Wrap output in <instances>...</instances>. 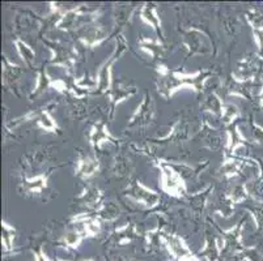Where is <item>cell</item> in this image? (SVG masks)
<instances>
[{
	"label": "cell",
	"instance_id": "4316f807",
	"mask_svg": "<svg viewBox=\"0 0 263 261\" xmlns=\"http://www.w3.org/2000/svg\"><path fill=\"white\" fill-rule=\"evenodd\" d=\"M119 215H121V208L114 201H107V203L102 204L97 209V212H96V217L100 221L105 222H114L116 219H118Z\"/></svg>",
	"mask_w": 263,
	"mask_h": 261
},
{
	"label": "cell",
	"instance_id": "f546056e",
	"mask_svg": "<svg viewBox=\"0 0 263 261\" xmlns=\"http://www.w3.org/2000/svg\"><path fill=\"white\" fill-rule=\"evenodd\" d=\"M133 171V162L127 155H117L113 162V174L118 178H126Z\"/></svg>",
	"mask_w": 263,
	"mask_h": 261
},
{
	"label": "cell",
	"instance_id": "277c9868",
	"mask_svg": "<svg viewBox=\"0 0 263 261\" xmlns=\"http://www.w3.org/2000/svg\"><path fill=\"white\" fill-rule=\"evenodd\" d=\"M156 166L159 167L160 174H161L160 175V186H161L162 192L174 198H186L187 187H186L185 179L164 159H160Z\"/></svg>",
	"mask_w": 263,
	"mask_h": 261
},
{
	"label": "cell",
	"instance_id": "7bdbcfd3",
	"mask_svg": "<svg viewBox=\"0 0 263 261\" xmlns=\"http://www.w3.org/2000/svg\"><path fill=\"white\" fill-rule=\"evenodd\" d=\"M38 112H40V111H29V112H26V114L21 115V116H18V118L13 119V121H12L11 123L7 124L6 127H7V128H8V129H15V128H17V127H20L21 124L26 123V122L34 121V119H37Z\"/></svg>",
	"mask_w": 263,
	"mask_h": 261
},
{
	"label": "cell",
	"instance_id": "cb8c5ba5",
	"mask_svg": "<svg viewBox=\"0 0 263 261\" xmlns=\"http://www.w3.org/2000/svg\"><path fill=\"white\" fill-rule=\"evenodd\" d=\"M23 69L17 64L12 63L7 56H3V84L8 88H16L20 81Z\"/></svg>",
	"mask_w": 263,
	"mask_h": 261
},
{
	"label": "cell",
	"instance_id": "ba28073f",
	"mask_svg": "<svg viewBox=\"0 0 263 261\" xmlns=\"http://www.w3.org/2000/svg\"><path fill=\"white\" fill-rule=\"evenodd\" d=\"M155 115H156V110H155L154 98L149 93H145L139 106L136 107V110L128 119L127 127L128 128H135V127L149 126L154 122Z\"/></svg>",
	"mask_w": 263,
	"mask_h": 261
},
{
	"label": "cell",
	"instance_id": "52a82bcc",
	"mask_svg": "<svg viewBox=\"0 0 263 261\" xmlns=\"http://www.w3.org/2000/svg\"><path fill=\"white\" fill-rule=\"evenodd\" d=\"M123 195L126 197L131 198L138 204L143 205V207L148 208V209H152V208H156L160 204V195L156 191L151 190L147 186L142 183L138 179H134L130 184L127 186V188L123 191Z\"/></svg>",
	"mask_w": 263,
	"mask_h": 261
},
{
	"label": "cell",
	"instance_id": "8fae6325",
	"mask_svg": "<svg viewBox=\"0 0 263 261\" xmlns=\"http://www.w3.org/2000/svg\"><path fill=\"white\" fill-rule=\"evenodd\" d=\"M107 38V32L100 25H88L78 30V39L79 42L87 49H93V47L100 46L102 42Z\"/></svg>",
	"mask_w": 263,
	"mask_h": 261
},
{
	"label": "cell",
	"instance_id": "44dd1931",
	"mask_svg": "<svg viewBox=\"0 0 263 261\" xmlns=\"http://www.w3.org/2000/svg\"><path fill=\"white\" fill-rule=\"evenodd\" d=\"M246 138L240 131V127L237 124L229 127L227 131V141H226V157H233L236 150L245 147Z\"/></svg>",
	"mask_w": 263,
	"mask_h": 261
},
{
	"label": "cell",
	"instance_id": "7dc6e473",
	"mask_svg": "<svg viewBox=\"0 0 263 261\" xmlns=\"http://www.w3.org/2000/svg\"><path fill=\"white\" fill-rule=\"evenodd\" d=\"M33 256H34V261H51L47 255L45 253V251L42 248H37V250H33Z\"/></svg>",
	"mask_w": 263,
	"mask_h": 261
},
{
	"label": "cell",
	"instance_id": "2e32d148",
	"mask_svg": "<svg viewBox=\"0 0 263 261\" xmlns=\"http://www.w3.org/2000/svg\"><path fill=\"white\" fill-rule=\"evenodd\" d=\"M100 162L92 155H80L76 162L75 175L81 180H88L99 172Z\"/></svg>",
	"mask_w": 263,
	"mask_h": 261
},
{
	"label": "cell",
	"instance_id": "ffe728a7",
	"mask_svg": "<svg viewBox=\"0 0 263 261\" xmlns=\"http://www.w3.org/2000/svg\"><path fill=\"white\" fill-rule=\"evenodd\" d=\"M212 191H214V186H207L204 190L199 191V192L186 196V203L190 205L191 212L194 213L195 217H199L204 212V208L207 205V201H209Z\"/></svg>",
	"mask_w": 263,
	"mask_h": 261
},
{
	"label": "cell",
	"instance_id": "7c38bea8",
	"mask_svg": "<svg viewBox=\"0 0 263 261\" xmlns=\"http://www.w3.org/2000/svg\"><path fill=\"white\" fill-rule=\"evenodd\" d=\"M88 140H89L90 147L95 150L101 149L104 144H114V145H117L119 141L118 138H116L109 132L106 123L102 121L93 124L92 128H90L89 136H88Z\"/></svg>",
	"mask_w": 263,
	"mask_h": 261
},
{
	"label": "cell",
	"instance_id": "ab89813d",
	"mask_svg": "<svg viewBox=\"0 0 263 261\" xmlns=\"http://www.w3.org/2000/svg\"><path fill=\"white\" fill-rule=\"evenodd\" d=\"M236 256L240 261H263V255L257 247H243Z\"/></svg>",
	"mask_w": 263,
	"mask_h": 261
},
{
	"label": "cell",
	"instance_id": "8d00e7d4",
	"mask_svg": "<svg viewBox=\"0 0 263 261\" xmlns=\"http://www.w3.org/2000/svg\"><path fill=\"white\" fill-rule=\"evenodd\" d=\"M168 165H171L179 175L182 176L183 179L194 178L195 175H198L200 171L203 170V167H193L190 165L185 164V162H171V161H165Z\"/></svg>",
	"mask_w": 263,
	"mask_h": 261
},
{
	"label": "cell",
	"instance_id": "f907efd6",
	"mask_svg": "<svg viewBox=\"0 0 263 261\" xmlns=\"http://www.w3.org/2000/svg\"><path fill=\"white\" fill-rule=\"evenodd\" d=\"M126 261H139L138 258H130V260H126Z\"/></svg>",
	"mask_w": 263,
	"mask_h": 261
},
{
	"label": "cell",
	"instance_id": "e0dca14e",
	"mask_svg": "<svg viewBox=\"0 0 263 261\" xmlns=\"http://www.w3.org/2000/svg\"><path fill=\"white\" fill-rule=\"evenodd\" d=\"M138 46L142 51L149 55L154 61H161L168 55V47L165 46L161 39H152V38L140 37L138 39Z\"/></svg>",
	"mask_w": 263,
	"mask_h": 261
},
{
	"label": "cell",
	"instance_id": "6da1fadb",
	"mask_svg": "<svg viewBox=\"0 0 263 261\" xmlns=\"http://www.w3.org/2000/svg\"><path fill=\"white\" fill-rule=\"evenodd\" d=\"M156 88L159 94L164 99H171L177 92L190 88L195 93H200L204 89V84L212 76L209 69L198 71L195 73H185V72L172 71L164 64H157Z\"/></svg>",
	"mask_w": 263,
	"mask_h": 261
},
{
	"label": "cell",
	"instance_id": "74e56055",
	"mask_svg": "<svg viewBox=\"0 0 263 261\" xmlns=\"http://www.w3.org/2000/svg\"><path fill=\"white\" fill-rule=\"evenodd\" d=\"M227 196H228V198L233 204H241V203H243V201H246L250 197L248 187H246L245 183H238L232 187L231 191L227 193Z\"/></svg>",
	"mask_w": 263,
	"mask_h": 261
},
{
	"label": "cell",
	"instance_id": "ee69618b",
	"mask_svg": "<svg viewBox=\"0 0 263 261\" xmlns=\"http://www.w3.org/2000/svg\"><path fill=\"white\" fill-rule=\"evenodd\" d=\"M250 128H252V137L257 145L263 147V127L255 123L254 121L250 122Z\"/></svg>",
	"mask_w": 263,
	"mask_h": 261
},
{
	"label": "cell",
	"instance_id": "5bb4252c",
	"mask_svg": "<svg viewBox=\"0 0 263 261\" xmlns=\"http://www.w3.org/2000/svg\"><path fill=\"white\" fill-rule=\"evenodd\" d=\"M161 243L164 244L165 248L168 250V252L178 261L181 260V258L185 257V256L193 253L190 248H189L187 244L185 243V240H183L179 235H177V234L164 233Z\"/></svg>",
	"mask_w": 263,
	"mask_h": 261
},
{
	"label": "cell",
	"instance_id": "d4e9b609",
	"mask_svg": "<svg viewBox=\"0 0 263 261\" xmlns=\"http://www.w3.org/2000/svg\"><path fill=\"white\" fill-rule=\"evenodd\" d=\"M243 166H245V161L241 158L226 157L220 166V174L226 179H232L242 171Z\"/></svg>",
	"mask_w": 263,
	"mask_h": 261
},
{
	"label": "cell",
	"instance_id": "9a60e30c",
	"mask_svg": "<svg viewBox=\"0 0 263 261\" xmlns=\"http://www.w3.org/2000/svg\"><path fill=\"white\" fill-rule=\"evenodd\" d=\"M139 17L140 20L144 24L149 25L152 28L155 33L157 35V39H161L164 38V33H162V26H161V20H160V16L157 13V6L155 3H145L144 6H142V8L139 9Z\"/></svg>",
	"mask_w": 263,
	"mask_h": 261
},
{
	"label": "cell",
	"instance_id": "bcb514c9",
	"mask_svg": "<svg viewBox=\"0 0 263 261\" xmlns=\"http://www.w3.org/2000/svg\"><path fill=\"white\" fill-rule=\"evenodd\" d=\"M253 38L258 46V55L263 57V28L253 30Z\"/></svg>",
	"mask_w": 263,
	"mask_h": 261
},
{
	"label": "cell",
	"instance_id": "f35d334b",
	"mask_svg": "<svg viewBox=\"0 0 263 261\" xmlns=\"http://www.w3.org/2000/svg\"><path fill=\"white\" fill-rule=\"evenodd\" d=\"M245 210L252 215L257 230H263V204L262 203H253L252 205H246Z\"/></svg>",
	"mask_w": 263,
	"mask_h": 261
},
{
	"label": "cell",
	"instance_id": "d6986e66",
	"mask_svg": "<svg viewBox=\"0 0 263 261\" xmlns=\"http://www.w3.org/2000/svg\"><path fill=\"white\" fill-rule=\"evenodd\" d=\"M223 252V246H220L219 239L212 235L210 231H205L204 246L200 250L199 257H204L207 261H219Z\"/></svg>",
	"mask_w": 263,
	"mask_h": 261
},
{
	"label": "cell",
	"instance_id": "30bf717a",
	"mask_svg": "<svg viewBox=\"0 0 263 261\" xmlns=\"http://www.w3.org/2000/svg\"><path fill=\"white\" fill-rule=\"evenodd\" d=\"M220 235H221V240H223V250H229L233 252L234 255L240 250H242L243 246L242 242V233H243V219L234 225L233 227L227 230H220Z\"/></svg>",
	"mask_w": 263,
	"mask_h": 261
},
{
	"label": "cell",
	"instance_id": "4dcf8cb0",
	"mask_svg": "<svg viewBox=\"0 0 263 261\" xmlns=\"http://www.w3.org/2000/svg\"><path fill=\"white\" fill-rule=\"evenodd\" d=\"M15 238L16 229L8 222L2 221V244H3V251L9 253L15 248Z\"/></svg>",
	"mask_w": 263,
	"mask_h": 261
},
{
	"label": "cell",
	"instance_id": "83f0119b",
	"mask_svg": "<svg viewBox=\"0 0 263 261\" xmlns=\"http://www.w3.org/2000/svg\"><path fill=\"white\" fill-rule=\"evenodd\" d=\"M13 45H15V49L17 51V55L20 56L21 61L24 62L26 67H33L35 63V52L32 47L23 41L21 38H16L13 41Z\"/></svg>",
	"mask_w": 263,
	"mask_h": 261
},
{
	"label": "cell",
	"instance_id": "8992f818",
	"mask_svg": "<svg viewBox=\"0 0 263 261\" xmlns=\"http://www.w3.org/2000/svg\"><path fill=\"white\" fill-rule=\"evenodd\" d=\"M182 46L185 47L187 56L212 54L211 39L198 28H190L183 33Z\"/></svg>",
	"mask_w": 263,
	"mask_h": 261
},
{
	"label": "cell",
	"instance_id": "e575fe53",
	"mask_svg": "<svg viewBox=\"0 0 263 261\" xmlns=\"http://www.w3.org/2000/svg\"><path fill=\"white\" fill-rule=\"evenodd\" d=\"M240 109L234 104H224L223 111H221V123L226 127H232L234 126V122L240 118Z\"/></svg>",
	"mask_w": 263,
	"mask_h": 261
},
{
	"label": "cell",
	"instance_id": "484cf974",
	"mask_svg": "<svg viewBox=\"0 0 263 261\" xmlns=\"http://www.w3.org/2000/svg\"><path fill=\"white\" fill-rule=\"evenodd\" d=\"M102 191L96 188V187H87L80 195L76 197V201L79 203V205H83V207L87 208H95L100 204L102 201Z\"/></svg>",
	"mask_w": 263,
	"mask_h": 261
},
{
	"label": "cell",
	"instance_id": "1f68e13d",
	"mask_svg": "<svg viewBox=\"0 0 263 261\" xmlns=\"http://www.w3.org/2000/svg\"><path fill=\"white\" fill-rule=\"evenodd\" d=\"M224 102L219 94L216 93H211L207 95L204 102L202 104V110L205 112L215 115V116H221V111H223Z\"/></svg>",
	"mask_w": 263,
	"mask_h": 261
},
{
	"label": "cell",
	"instance_id": "603a6c76",
	"mask_svg": "<svg viewBox=\"0 0 263 261\" xmlns=\"http://www.w3.org/2000/svg\"><path fill=\"white\" fill-rule=\"evenodd\" d=\"M49 186V174H38L21 182L20 188L25 193H42Z\"/></svg>",
	"mask_w": 263,
	"mask_h": 261
},
{
	"label": "cell",
	"instance_id": "681fc988",
	"mask_svg": "<svg viewBox=\"0 0 263 261\" xmlns=\"http://www.w3.org/2000/svg\"><path fill=\"white\" fill-rule=\"evenodd\" d=\"M258 98H259V104H260V107L263 109V86L260 88V92L259 94H258Z\"/></svg>",
	"mask_w": 263,
	"mask_h": 261
},
{
	"label": "cell",
	"instance_id": "d590c367",
	"mask_svg": "<svg viewBox=\"0 0 263 261\" xmlns=\"http://www.w3.org/2000/svg\"><path fill=\"white\" fill-rule=\"evenodd\" d=\"M84 238H85L84 231H83L80 227H78V229H72L70 230L68 233H66V235H64L63 240L62 242H63L64 247L76 250V248L80 247V244L83 243Z\"/></svg>",
	"mask_w": 263,
	"mask_h": 261
},
{
	"label": "cell",
	"instance_id": "b9f144b4",
	"mask_svg": "<svg viewBox=\"0 0 263 261\" xmlns=\"http://www.w3.org/2000/svg\"><path fill=\"white\" fill-rule=\"evenodd\" d=\"M245 17H246V21L249 23V25L253 28V30H254V29L263 28V13L262 12L257 11V9H250V11L246 12Z\"/></svg>",
	"mask_w": 263,
	"mask_h": 261
},
{
	"label": "cell",
	"instance_id": "7402d4cb",
	"mask_svg": "<svg viewBox=\"0 0 263 261\" xmlns=\"http://www.w3.org/2000/svg\"><path fill=\"white\" fill-rule=\"evenodd\" d=\"M136 236H138L136 225L133 224V222H128L123 226L117 227L113 234H111L110 240L113 242L114 246H126V244L131 243Z\"/></svg>",
	"mask_w": 263,
	"mask_h": 261
},
{
	"label": "cell",
	"instance_id": "ac0fdd59",
	"mask_svg": "<svg viewBox=\"0 0 263 261\" xmlns=\"http://www.w3.org/2000/svg\"><path fill=\"white\" fill-rule=\"evenodd\" d=\"M255 83L253 81H242L234 77L233 75L228 80L227 84V94L229 97H240L245 99H250L253 97V89L255 88Z\"/></svg>",
	"mask_w": 263,
	"mask_h": 261
},
{
	"label": "cell",
	"instance_id": "60d3db41",
	"mask_svg": "<svg viewBox=\"0 0 263 261\" xmlns=\"http://www.w3.org/2000/svg\"><path fill=\"white\" fill-rule=\"evenodd\" d=\"M233 203H232L231 200L228 198V196H224L221 200H220V203L217 204V208L215 212L217 213L219 215H221V217H224V218H229L232 214H233Z\"/></svg>",
	"mask_w": 263,
	"mask_h": 261
},
{
	"label": "cell",
	"instance_id": "d6a6232c",
	"mask_svg": "<svg viewBox=\"0 0 263 261\" xmlns=\"http://www.w3.org/2000/svg\"><path fill=\"white\" fill-rule=\"evenodd\" d=\"M134 14V7L130 4H119L116 7L114 12V21H116V28H124L130 23Z\"/></svg>",
	"mask_w": 263,
	"mask_h": 261
},
{
	"label": "cell",
	"instance_id": "4fadbf2b",
	"mask_svg": "<svg viewBox=\"0 0 263 261\" xmlns=\"http://www.w3.org/2000/svg\"><path fill=\"white\" fill-rule=\"evenodd\" d=\"M191 137V126L186 118H179L172 126L169 132L162 137L157 138V143H179L186 141Z\"/></svg>",
	"mask_w": 263,
	"mask_h": 261
},
{
	"label": "cell",
	"instance_id": "7a4b0ae2",
	"mask_svg": "<svg viewBox=\"0 0 263 261\" xmlns=\"http://www.w3.org/2000/svg\"><path fill=\"white\" fill-rule=\"evenodd\" d=\"M128 50V42L124 38L122 33H119L116 37V45H114L113 52L110 54L106 61L100 66L99 71H97V76H96V88L93 90V94H105L110 90L111 85H113V78H111V73H113V66L116 64L117 61H119Z\"/></svg>",
	"mask_w": 263,
	"mask_h": 261
},
{
	"label": "cell",
	"instance_id": "f6af8a7d",
	"mask_svg": "<svg viewBox=\"0 0 263 261\" xmlns=\"http://www.w3.org/2000/svg\"><path fill=\"white\" fill-rule=\"evenodd\" d=\"M221 145H223L221 137L217 135H211V133H210V135L204 138V147L209 148V149L216 150L219 149V148H221Z\"/></svg>",
	"mask_w": 263,
	"mask_h": 261
},
{
	"label": "cell",
	"instance_id": "9c48e42d",
	"mask_svg": "<svg viewBox=\"0 0 263 261\" xmlns=\"http://www.w3.org/2000/svg\"><path fill=\"white\" fill-rule=\"evenodd\" d=\"M136 93H138V89H136L135 86L124 85V84L119 83V81L113 83L110 90L107 92V95H109V102H110V115H109L110 121H113L114 119L117 106L121 105L122 102H124L126 99H128V98L134 97Z\"/></svg>",
	"mask_w": 263,
	"mask_h": 261
},
{
	"label": "cell",
	"instance_id": "3957f363",
	"mask_svg": "<svg viewBox=\"0 0 263 261\" xmlns=\"http://www.w3.org/2000/svg\"><path fill=\"white\" fill-rule=\"evenodd\" d=\"M99 14L100 11H97V9L87 8L85 6L75 7V8L67 9L66 13L61 16V18L57 21L55 28L67 30V32H70V30L78 32L84 26L95 24V21L100 17Z\"/></svg>",
	"mask_w": 263,
	"mask_h": 261
},
{
	"label": "cell",
	"instance_id": "5b68a950",
	"mask_svg": "<svg viewBox=\"0 0 263 261\" xmlns=\"http://www.w3.org/2000/svg\"><path fill=\"white\" fill-rule=\"evenodd\" d=\"M44 43L51 51V57H50L49 63L55 67H61L66 69L68 73L75 69L76 61H78V52L73 47L67 46L64 43L59 41H51L44 38Z\"/></svg>",
	"mask_w": 263,
	"mask_h": 261
},
{
	"label": "cell",
	"instance_id": "c3c4849f",
	"mask_svg": "<svg viewBox=\"0 0 263 261\" xmlns=\"http://www.w3.org/2000/svg\"><path fill=\"white\" fill-rule=\"evenodd\" d=\"M179 261H202V258H200L199 256L194 255V253H190V255L185 256V257L181 258Z\"/></svg>",
	"mask_w": 263,
	"mask_h": 261
},
{
	"label": "cell",
	"instance_id": "836d02e7",
	"mask_svg": "<svg viewBox=\"0 0 263 261\" xmlns=\"http://www.w3.org/2000/svg\"><path fill=\"white\" fill-rule=\"evenodd\" d=\"M35 123H37V127L41 129H44L46 132L55 133L59 129L58 123L55 122V119L52 118L51 114L46 110H42V111L38 112V116L35 119Z\"/></svg>",
	"mask_w": 263,
	"mask_h": 261
},
{
	"label": "cell",
	"instance_id": "f1b7e54d",
	"mask_svg": "<svg viewBox=\"0 0 263 261\" xmlns=\"http://www.w3.org/2000/svg\"><path fill=\"white\" fill-rule=\"evenodd\" d=\"M55 78H52L51 76L49 75V72H47V69L45 68V67H42V68L38 71V75H37V84H35V88L34 90L32 92V94H30V98L33 97H38V95L44 94L45 92H46L49 88H51L52 86V83H54Z\"/></svg>",
	"mask_w": 263,
	"mask_h": 261
}]
</instances>
